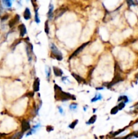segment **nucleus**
Wrapping results in <instances>:
<instances>
[{
	"label": "nucleus",
	"mask_w": 138,
	"mask_h": 139,
	"mask_svg": "<svg viewBox=\"0 0 138 139\" xmlns=\"http://www.w3.org/2000/svg\"><path fill=\"white\" fill-rule=\"evenodd\" d=\"M129 126H127V127H125V128H124L123 129L118 130L117 131H116V132H111L110 134H108V136H110V138H115L116 136H117L118 135H119L120 134H121L122 132H123Z\"/></svg>",
	"instance_id": "11"
},
{
	"label": "nucleus",
	"mask_w": 138,
	"mask_h": 139,
	"mask_svg": "<svg viewBox=\"0 0 138 139\" xmlns=\"http://www.w3.org/2000/svg\"><path fill=\"white\" fill-rule=\"evenodd\" d=\"M104 136H100V139H104Z\"/></svg>",
	"instance_id": "40"
},
{
	"label": "nucleus",
	"mask_w": 138,
	"mask_h": 139,
	"mask_svg": "<svg viewBox=\"0 0 138 139\" xmlns=\"http://www.w3.org/2000/svg\"><path fill=\"white\" fill-rule=\"evenodd\" d=\"M97 120V115H93L89 119V120L86 122L87 125H92V124H95V122Z\"/></svg>",
	"instance_id": "18"
},
{
	"label": "nucleus",
	"mask_w": 138,
	"mask_h": 139,
	"mask_svg": "<svg viewBox=\"0 0 138 139\" xmlns=\"http://www.w3.org/2000/svg\"><path fill=\"white\" fill-rule=\"evenodd\" d=\"M6 134H4V133H0V139H1V138H3V137H4Z\"/></svg>",
	"instance_id": "35"
},
{
	"label": "nucleus",
	"mask_w": 138,
	"mask_h": 139,
	"mask_svg": "<svg viewBox=\"0 0 138 139\" xmlns=\"http://www.w3.org/2000/svg\"><path fill=\"white\" fill-rule=\"evenodd\" d=\"M52 69H53L54 74V75L56 77H62V75H63V71H62V70L60 68L55 67V66H53Z\"/></svg>",
	"instance_id": "9"
},
{
	"label": "nucleus",
	"mask_w": 138,
	"mask_h": 139,
	"mask_svg": "<svg viewBox=\"0 0 138 139\" xmlns=\"http://www.w3.org/2000/svg\"><path fill=\"white\" fill-rule=\"evenodd\" d=\"M88 107L87 105H86V106H85L84 107H83V110H84V111H87V107Z\"/></svg>",
	"instance_id": "37"
},
{
	"label": "nucleus",
	"mask_w": 138,
	"mask_h": 139,
	"mask_svg": "<svg viewBox=\"0 0 138 139\" xmlns=\"http://www.w3.org/2000/svg\"><path fill=\"white\" fill-rule=\"evenodd\" d=\"M125 105H126V104L124 103V102H120V103L118 104V110L119 111H121V110H123V109L125 107Z\"/></svg>",
	"instance_id": "26"
},
{
	"label": "nucleus",
	"mask_w": 138,
	"mask_h": 139,
	"mask_svg": "<svg viewBox=\"0 0 138 139\" xmlns=\"http://www.w3.org/2000/svg\"><path fill=\"white\" fill-rule=\"evenodd\" d=\"M24 18L25 19L26 21H29L30 20L31 18V11H30V9L29 8H26L25 10V12H24Z\"/></svg>",
	"instance_id": "14"
},
{
	"label": "nucleus",
	"mask_w": 138,
	"mask_h": 139,
	"mask_svg": "<svg viewBox=\"0 0 138 139\" xmlns=\"http://www.w3.org/2000/svg\"><path fill=\"white\" fill-rule=\"evenodd\" d=\"M18 29L20 31V36L21 37H24L25 35L27 33V30L26 28V26L25 25V24H21L20 25L18 26Z\"/></svg>",
	"instance_id": "12"
},
{
	"label": "nucleus",
	"mask_w": 138,
	"mask_h": 139,
	"mask_svg": "<svg viewBox=\"0 0 138 139\" xmlns=\"http://www.w3.org/2000/svg\"><path fill=\"white\" fill-rule=\"evenodd\" d=\"M35 21L37 24H39L40 22V19L39 17V14H38V8L35 10Z\"/></svg>",
	"instance_id": "22"
},
{
	"label": "nucleus",
	"mask_w": 138,
	"mask_h": 139,
	"mask_svg": "<svg viewBox=\"0 0 138 139\" xmlns=\"http://www.w3.org/2000/svg\"><path fill=\"white\" fill-rule=\"evenodd\" d=\"M102 98V95L101 94H100V93H97V94H96L95 96L91 100V102L92 103H95V102H96L97 100H101Z\"/></svg>",
	"instance_id": "19"
},
{
	"label": "nucleus",
	"mask_w": 138,
	"mask_h": 139,
	"mask_svg": "<svg viewBox=\"0 0 138 139\" xmlns=\"http://www.w3.org/2000/svg\"><path fill=\"white\" fill-rule=\"evenodd\" d=\"M77 106H78V104H77V103H72L71 104H70V106H69V109H70V110H71V111H74L77 110Z\"/></svg>",
	"instance_id": "24"
},
{
	"label": "nucleus",
	"mask_w": 138,
	"mask_h": 139,
	"mask_svg": "<svg viewBox=\"0 0 138 139\" xmlns=\"http://www.w3.org/2000/svg\"><path fill=\"white\" fill-rule=\"evenodd\" d=\"M34 92H29L28 93H26L25 95V96L26 97H29V98H32V97H33L34 96Z\"/></svg>",
	"instance_id": "30"
},
{
	"label": "nucleus",
	"mask_w": 138,
	"mask_h": 139,
	"mask_svg": "<svg viewBox=\"0 0 138 139\" xmlns=\"http://www.w3.org/2000/svg\"><path fill=\"white\" fill-rule=\"evenodd\" d=\"M104 86H101V87L96 88V90H104Z\"/></svg>",
	"instance_id": "34"
},
{
	"label": "nucleus",
	"mask_w": 138,
	"mask_h": 139,
	"mask_svg": "<svg viewBox=\"0 0 138 139\" xmlns=\"http://www.w3.org/2000/svg\"><path fill=\"white\" fill-rule=\"evenodd\" d=\"M67 11V8H64V7H62V8H60L59 9H57L55 11V14H56V18H58L59 17H60L62 14H64Z\"/></svg>",
	"instance_id": "10"
},
{
	"label": "nucleus",
	"mask_w": 138,
	"mask_h": 139,
	"mask_svg": "<svg viewBox=\"0 0 138 139\" xmlns=\"http://www.w3.org/2000/svg\"><path fill=\"white\" fill-rule=\"evenodd\" d=\"M31 4H32V5L33 6V8H34V9L36 10V9H37L38 8H37V0H31Z\"/></svg>",
	"instance_id": "29"
},
{
	"label": "nucleus",
	"mask_w": 138,
	"mask_h": 139,
	"mask_svg": "<svg viewBox=\"0 0 138 139\" xmlns=\"http://www.w3.org/2000/svg\"><path fill=\"white\" fill-rule=\"evenodd\" d=\"M21 42V39H17L16 41H14V43H13V45L12 46V48H15L17 45H18Z\"/></svg>",
	"instance_id": "31"
},
{
	"label": "nucleus",
	"mask_w": 138,
	"mask_h": 139,
	"mask_svg": "<svg viewBox=\"0 0 138 139\" xmlns=\"http://www.w3.org/2000/svg\"><path fill=\"white\" fill-rule=\"evenodd\" d=\"M24 134L22 132H18L17 133H16L14 135H12V136H10L8 139H22V138L24 136Z\"/></svg>",
	"instance_id": "17"
},
{
	"label": "nucleus",
	"mask_w": 138,
	"mask_h": 139,
	"mask_svg": "<svg viewBox=\"0 0 138 139\" xmlns=\"http://www.w3.org/2000/svg\"><path fill=\"white\" fill-rule=\"evenodd\" d=\"M8 17H9V16L8 15V14H7V15L4 16H3V17L1 18V21H2V22H4V21H6V20H7V19L8 18Z\"/></svg>",
	"instance_id": "33"
},
{
	"label": "nucleus",
	"mask_w": 138,
	"mask_h": 139,
	"mask_svg": "<svg viewBox=\"0 0 138 139\" xmlns=\"http://www.w3.org/2000/svg\"><path fill=\"white\" fill-rule=\"evenodd\" d=\"M33 89L34 92H38L40 90V79L39 77H36L33 82Z\"/></svg>",
	"instance_id": "7"
},
{
	"label": "nucleus",
	"mask_w": 138,
	"mask_h": 139,
	"mask_svg": "<svg viewBox=\"0 0 138 139\" xmlns=\"http://www.w3.org/2000/svg\"><path fill=\"white\" fill-rule=\"evenodd\" d=\"M54 130V128L52 126L49 125V126H46V131H47V132H51V131H53Z\"/></svg>",
	"instance_id": "27"
},
{
	"label": "nucleus",
	"mask_w": 138,
	"mask_h": 139,
	"mask_svg": "<svg viewBox=\"0 0 138 139\" xmlns=\"http://www.w3.org/2000/svg\"><path fill=\"white\" fill-rule=\"evenodd\" d=\"M126 1L127 3V5L129 7H131L132 5H135V4L134 3L133 0H126Z\"/></svg>",
	"instance_id": "28"
},
{
	"label": "nucleus",
	"mask_w": 138,
	"mask_h": 139,
	"mask_svg": "<svg viewBox=\"0 0 138 139\" xmlns=\"http://www.w3.org/2000/svg\"><path fill=\"white\" fill-rule=\"evenodd\" d=\"M96 111H97V109H96V108L93 109V113H95Z\"/></svg>",
	"instance_id": "38"
},
{
	"label": "nucleus",
	"mask_w": 138,
	"mask_h": 139,
	"mask_svg": "<svg viewBox=\"0 0 138 139\" xmlns=\"http://www.w3.org/2000/svg\"><path fill=\"white\" fill-rule=\"evenodd\" d=\"M50 26H49V21H46L45 22V25H44V31L46 35L50 34Z\"/></svg>",
	"instance_id": "21"
},
{
	"label": "nucleus",
	"mask_w": 138,
	"mask_h": 139,
	"mask_svg": "<svg viewBox=\"0 0 138 139\" xmlns=\"http://www.w3.org/2000/svg\"><path fill=\"white\" fill-rule=\"evenodd\" d=\"M135 77L137 79H138V73H137V74H135Z\"/></svg>",
	"instance_id": "39"
},
{
	"label": "nucleus",
	"mask_w": 138,
	"mask_h": 139,
	"mask_svg": "<svg viewBox=\"0 0 138 139\" xmlns=\"http://www.w3.org/2000/svg\"><path fill=\"white\" fill-rule=\"evenodd\" d=\"M95 139H97V137H96V136H95Z\"/></svg>",
	"instance_id": "41"
},
{
	"label": "nucleus",
	"mask_w": 138,
	"mask_h": 139,
	"mask_svg": "<svg viewBox=\"0 0 138 139\" xmlns=\"http://www.w3.org/2000/svg\"><path fill=\"white\" fill-rule=\"evenodd\" d=\"M26 55L28 57L29 61L31 62L33 61V44L29 42L26 41Z\"/></svg>",
	"instance_id": "4"
},
{
	"label": "nucleus",
	"mask_w": 138,
	"mask_h": 139,
	"mask_svg": "<svg viewBox=\"0 0 138 139\" xmlns=\"http://www.w3.org/2000/svg\"><path fill=\"white\" fill-rule=\"evenodd\" d=\"M47 17L49 20H52L54 17V5L50 4L49 5V10L47 12Z\"/></svg>",
	"instance_id": "13"
},
{
	"label": "nucleus",
	"mask_w": 138,
	"mask_h": 139,
	"mask_svg": "<svg viewBox=\"0 0 138 139\" xmlns=\"http://www.w3.org/2000/svg\"><path fill=\"white\" fill-rule=\"evenodd\" d=\"M123 80H124V79L122 77L120 72L119 71H115V74H114V76L113 77V80L110 82L107 83L106 87L108 89H110L113 86H114L115 84H117L118 83L123 82Z\"/></svg>",
	"instance_id": "3"
},
{
	"label": "nucleus",
	"mask_w": 138,
	"mask_h": 139,
	"mask_svg": "<svg viewBox=\"0 0 138 139\" xmlns=\"http://www.w3.org/2000/svg\"><path fill=\"white\" fill-rule=\"evenodd\" d=\"M71 75H72V76L76 79V81H77V82L79 83H81L85 82V79H84L81 76H80L79 75H77V74L75 73H72Z\"/></svg>",
	"instance_id": "15"
},
{
	"label": "nucleus",
	"mask_w": 138,
	"mask_h": 139,
	"mask_svg": "<svg viewBox=\"0 0 138 139\" xmlns=\"http://www.w3.org/2000/svg\"><path fill=\"white\" fill-rule=\"evenodd\" d=\"M58 111H59L60 113L62 115V114H63V113H64V110H63V109L60 106H58Z\"/></svg>",
	"instance_id": "32"
},
{
	"label": "nucleus",
	"mask_w": 138,
	"mask_h": 139,
	"mask_svg": "<svg viewBox=\"0 0 138 139\" xmlns=\"http://www.w3.org/2000/svg\"><path fill=\"white\" fill-rule=\"evenodd\" d=\"M138 107V103H136L135 104H133V106H132V107H131V108H132V107Z\"/></svg>",
	"instance_id": "36"
},
{
	"label": "nucleus",
	"mask_w": 138,
	"mask_h": 139,
	"mask_svg": "<svg viewBox=\"0 0 138 139\" xmlns=\"http://www.w3.org/2000/svg\"><path fill=\"white\" fill-rule=\"evenodd\" d=\"M20 20H21V16L18 15V14H16L12 20L9 21V24H8L10 28H12L13 26H14L20 21Z\"/></svg>",
	"instance_id": "8"
},
{
	"label": "nucleus",
	"mask_w": 138,
	"mask_h": 139,
	"mask_svg": "<svg viewBox=\"0 0 138 139\" xmlns=\"http://www.w3.org/2000/svg\"><path fill=\"white\" fill-rule=\"evenodd\" d=\"M117 101L118 103H120V102H124L125 104H127V103H128L130 101V100H129V97H128L127 96H126V95H123V96H120L118 98Z\"/></svg>",
	"instance_id": "16"
},
{
	"label": "nucleus",
	"mask_w": 138,
	"mask_h": 139,
	"mask_svg": "<svg viewBox=\"0 0 138 139\" xmlns=\"http://www.w3.org/2000/svg\"><path fill=\"white\" fill-rule=\"evenodd\" d=\"M118 106H115V107H114L111 110H110V114L111 115H116V114L118 112Z\"/></svg>",
	"instance_id": "25"
},
{
	"label": "nucleus",
	"mask_w": 138,
	"mask_h": 139,
	"mask_svg": "<svg viewBox=\"0 0 138 139\" xmlns=\"http://www.w3.org/2000/svg\"><path fill=\"white\" fill-rule=\"evenodd\" d=\"M89 43V41H87V42H85V43H83L81 46H79L78 48H77V50H75V51H74L72 52V54L71 55V56L68 58V60H71L72 58H73V57L76 56L77 55H78L80 52H81L87 46V45Z\"/></svg>",
	"instance_id": "5"
},
{
	"label": "nucleus",
	"mask_w": 138,
	"mask_h": 139,
	"mask_svg": "<svg viewBox=\"0 0 138 139\" xmlns=\"http://www.w3.org/2000/svg\"><path fill=\"white\" fill-rule=\"evenodd\" d=\"M78 123H79V120L78 119H75L68 126V128L71 129H75V128L76 127V126L78 124Z\"/></svg>",
	"instance_id": "23"
},
{
	"label": "nucleus",
	"mask_w": 138,
	"mask_h": 139,
	"mask_svg": "<svg viewBox=\"0 0 138 139\" xmlns=\"http://www.w3.org/2000/svg\"><path fill=\"white\" fill-rule=\"evenodd\" d=\"M51 68L48 66H46V78L47 79L48 82H50V77H51Z\"/></svg>",
	"instance_id": "20"
},
{
	"label": "nucleus",
	"mask_w": 138,
	"mask_h": 139,
	"mask_svg": "<svg viewBox=\"0 0 138 139\" xmlns=\"http://www.w3.org/2000/svg\"><path fill=\"white\" fill-rule=\"evenodd\" d=\"M50 50H51V57L55 58L58 61H61L63 59V56L62 52L57 48V46L54 43H51L50 44Z\"/></svg>",
	"instance_id": "2"
},
{
	"label": "nucleus",
	"mask_w": 138,
	"mask_h": 139,
	"mask_svg": "<svg viewBox=\"0 0 138 139\" xmlns=\"http://www.w3.org/2000/svg\"><path fill=\"white\" fill-rule=\"evenodd\" d=\"M31 130V124L30 122L26 119H22L21 121V132L25 133Z\"/></svg>",
	"instance_id": "6"
},
{
	"label": "nucleus",
	"mask_w": 138,
	"mask_h": 139,
	"mask_svg": "<svg viewBox=\"0 0 138 139\" xmlns=\"http://www.w3.org/2000/svg\"><path fill=\"white\" fill-rule=\"evenodd\" d=\"M54 98L56 101L66 102L68 100H76L77 99L75 95H72L71 93L63 91L61 87L59 86L56 83L54 84Z\"/></svg>",
	"instance_id": "1"
}]
</instances>
